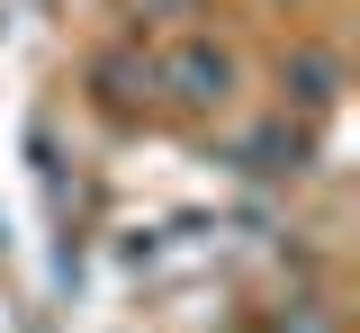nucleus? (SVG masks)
<instances>
[{
    "mask_svg": "<svg viewBox=\"0 0 360 333\" xmlns=\"http://www.w3.org/2000/svg\"><path fill=\"white\" fill-rule=\"evenodd\" d=\"M135 9H144V0H135ZM153 9H162V18H189V0H153Z\"/></svg>",
    "mask_w": 360,
    "mask_h": 333,
    "instance_id": "4",
    "label": "nucleus"
},
{
    "mask_svg": "<svg viewBox=\"0 0 360 333\" xmlns=\"http://www.w3.org/2000/svg\"><path fill=\"white\" fill-rule=\"evenodd\" d=\"M243 333H270V325H243Z\"/></svg>",
    "mask_w": 360,
    "mask_h": 333,
    "instance_id": "5",
    "label": "nucleus"
},
{
    "mask_svg": "<svg viewBox=\"0 0 360 333\" xmlns=\"http://www.w3.org/2000/svg\"><path fill=\"white\" fill-rule=\"evenodd\" d=\"M234 91H243V63H234V46H217V37H172V46L153 54V99H172L180 117H225L234 108Z\"/></svg>",
    "mask_w": 360,
    "mask_h": 333,
    "instance_id": "1",
    "label": "nucleus"
},
{
    "mask_svg": "<svg viewBox=\"0 0 360 333\" xmlns=\"http://www.w3.org/2000/svg\"><path fill=\"white\" fill-rule=\"evenodd\" d=\"M279 81H288V91L307 99V108H324V99H333V81H342V63H333L324 46H297L288 63H279Z\"/></svg>",
    "mask_w": 360,
    "mask_h": 333,
    "instance_id": "2",
    "label": "nucleus"
},
{
    "mask_svg": "<svg viewBox=\"0 0 360 333\" xmlns=\"http://www.w3.org/2000/svg\"><path fill=\"white\" fill-rule=\"evenodd\" d=\"M270 333H333V306H324V297H288V306H279V315H262Z\"/></svg>",
    "mask_w": 360,
    "mask_h": 333,
    "instance_id": "3",
    "label": "nucleus"
}]
</instances>
